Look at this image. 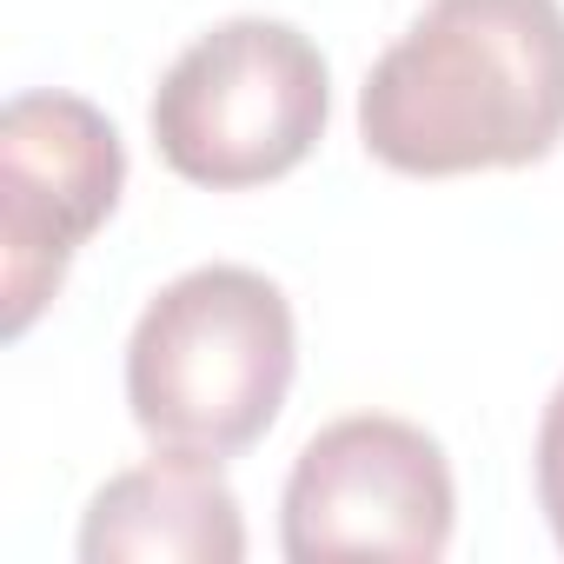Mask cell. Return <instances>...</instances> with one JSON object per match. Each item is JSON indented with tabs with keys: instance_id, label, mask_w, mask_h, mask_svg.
I'll return each mask as SVG.
<instances>
[{
	"instance_id": "cell-2",
	"label": "cell",
	"mask_w": 564,
	"mask_h": 564,
	"mask_svg": "<svg viewBox=\"0 0 564 564\" xmlns=\"http://www.w3.org/2000/svg\"><path fill=\"white\" fill-rule=\"evenodd\" d=\"M300 326L286 293L252 265H193L160 286L127 339L133 425L193 458H239L286 412Z\"/></svg>"
},
{
	"instance_id": "cell-6",
	"label": "cell",
	"mask_w": 564,
	"mask_h": 564,
	"mask_svg": "<svg viewBox=\"0 0 564 564\" xmlns=\"http://www.w3.org/2000/svg\"><path fill=\"white\" fill-rule=\"evenodd\" d=\"M80 557L87 564H239L246 557V518L232 485L219 478V458L193 452H153L147 465L107 478L80 518Z\"/></svg>"
},
{
	"instance_id": "cell-4",
	"label": "cell",
	"mask_w": 564,
	"mask_h": 564,
	"mask_svg": "<svg viewBox=\"0 0 564 564\" xmlns=\"http://www.w3.org/2000/svg\"><path fill=\"white\" fill-rule=\"evenodd\" d=\"M458 485L445 445L392 412H359L306 438L286 498L279 544L293 564L326 557H405L432 564L452 551Z\"/></svg>"
},
{
	"instance_id": "cell-7",
	"label": "cell",
	"mask_w": 564,
	"mask_h": 564,
	"mask_svg": "<svg viewBox=\"0 0 564 564\" xmlns=\"http://www.w3.org/2000/svg\"><path fill=\"white\" fill-rule=\"evenodd\" d=\"M531 471H538V505H544V518H551V538H557V551H564V379H557V392H551V405H544V419H538Z\"/></svg>"
},
{
	"instance_id": "cell-1",
	"label": "cell",
	"mask_w": 564,
	"mask_h": 564,
	"mask_svg": "<svg viewBox=\"0 0 564 564\" xmlns=\"http://www.w3.org/2000/svg\"><path fill=\"white\" fill-rule=\"evenodd\" d=\"M359 140L412 180L538 166L564 140V8L425 0L359 87Z\"/></svg>"
},
{
	"instance_id": "cell-3",
	"label": "cell",
	"mask_w": 564,
	"mask_h": 564,
	"mask_svg": "<svg viewBox=\"0 0 564 564\" xmlns=\"http://www.w3.org/2000/svg\"><path fill=\"white\" fill-rule=\"evenodd\" d=\"M333 67L326 54L265 14L219 21L160 80L147 120L160 160L213 193L286 180L326 133Z\"/></svg>"
},
{
	"instance_id": "cell-5",
	"label": "cell",
	"mask_w": 564,
	"mask_h": 564,
	"mask_svg": "<svg viewBox=\"0 0 564 564\" xmlns=\"http://www.w3.org/2000/svg\"><path fill=\"white\" fill-rule=\"evenodd\" d=\"M127 147L80 94H14L0 113V300L21 339L67 286L74 252L113 219Z\"/></svg>"
}]
</instances>
